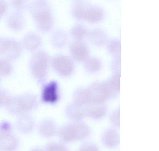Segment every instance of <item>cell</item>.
I'll use <instances>...</instances> for the list:
<instances>
[{
    "label": "cell",
    "instance_id": "2",
    "mask_svg": "<svg viewBox=\"0 0 159 151\" xmlns=\"http://www.w3.org/2000/svg\"><path fill=\"white\" fill-rule=\"evenodd\" d=\"M50 60L48 54L43 50L35 51L31 56L29 63V70L39 83L42 84L45 81Z\"/></svg>",
    "mask_w": 159,
    "mask_h": 151
},
{
    "label": "cell",
    "instance_id": "13",
    "mask_svg": "<svg viewBox=\"0 0 159 151\" xmlns=\"http://www.w3.org/2000/svg\"><path fill=\"white\" fill-rule=\"evenodd\" d=\"M38 130L40 134L46 138H50L54 136L58 131L55 123L49 119H44L40 122Z\"/></svg>",
    "mask_w": 159,
    "mask_h": 151
},
{
    "label": "cell",
    "instance_id": "25",
    "mask_svg": "<svg viewBox=\"0 0 159 151\" xmlns=\"http://www.w3.org/2000/svg\"><path fill=\"white\" fill-rule=\"evenodd\" d=\"M24 0H13V3L14 5L18 8L22 7V4H24Z\"/></svg>",
    "mask_w": 159,
    "mask_h": 151
},
{
    "label": "cell",
    "instance_id": "16",
    "mask_svg": "<svg viewBox=\"0 0 159 151\" xmlns=\"http://www.w3.org/2000/svg\"><path fill=\"white\" fill-rule=\"evenodd\" d=\"M65 113L69 118L74 121H79L86 116L84 107L79 106L74 102L67 105Z\"/></svg>",
    "mask_w": 159,
    "mask_h": 151
},
{
    "label": "cell",
    "instance_id": "9",
    "mask_svg": "<svg viewBox=\"0 0 159 151\" xmlns=\"http://www.w3.org/2000/svg\"><path fill=\"white\" fill-rule=\"evenodd\" d=\"M16 124L18 130L24 134L32 132L35 126L34 118L28 113H22L19 115Z\"/></svg>",
    "mask_w": 159,
    "mask_h": 151
},
{
    "label": "cell",
    "instance_id": "18",
    "mask_svg": "<svg viewBox=\"0 0 159 151\" xmlns=\"http://www.w3.org/2000/svg\"><path fill=\"white\" fill-rule=\"evenodd\" d=\"M10 60L2 57L0 59V75L6 77L11 75L13 72V66Z\"/></svg>",
    "mask_w": 159,
    "mask_h": 151
},
{
    "label": "cell",
    "instance_id": "4",
    "mask_svg": "<svg viewBox=\"0 0 159 151\" xmlns=\"http://www.w3.org/2000/svg\"><path fill=\"white\" fill-rule=\"evenodd\" d=\"M23 47L21 43L12 38L0 39V53L3 57L10 60L18 59L21 55Z\"/></svg>",
    "mask_w": 159,
    "mask_h": 151
},
{
    "label": "cell",
    "instance_id": "17",
    "mask_svg": "<svg viewBox=\"0 0 159 151\" xmlns=\"http://www.w3.org/2000/svg\"><path fill=\"white\" fill-rule=\"evenodd\" d=\"M74 103L77 105L85 107L90 103L88 88H82L77 90L73 96Z\"/></svg>",
    "mask_w": 159,
    "mask_h": 151
},
{
    "label": "cell",
    "instance_id": "1",
    "mask_svg": "<svg viewBox=\"0 0 159 151\" xmlns=\"http://www.w3.org/2000/svg\"><path fill=\"white\" fill-rule=\"evenodd\" d=\"M37 101L35 96L31 93L11 96L4 107L11 114L19 115L34 109L37 106Z\"/></svg>",
    "mask_w": 159,
    "mask_h": 151
},
{
    "label": "cell",
    "instance_id": "5",
    "mask_svg": "<svg viewBox=\"0 0 159 151\" xmlns=\"http://www.w3.org/2000/svg\"><path fill=\"white\" fill-rule=\"evenodd\" d=\"M52 67L59 75L64 77L69 75L72 72L74 64L72 60L66 55H58L51 60Z\"/></svg>",
    "mask_w": 159,
    "mask_h": 151
},
{
    "label": "cell",
    "instance_id": "15",
    "mask_svg": "<svg viewBox=\"0 0 159 151\" xmlns=\"http://www.w3.org/2000/svg\"><path fill=\"white\" fill-rule=\"evenodd\" d=\"M119 135L117 131L113 128L106 130L102 136L103 144L106 147H113L117 146L119 142Z\"/></svg>",
    "mask_w": 159,
    "mask_h": 151
},
{
    "label": "cell",
    "instance_id": "11",
    "mask_svg": "<svg viewBox=\"0 0 159 151\" xmlns=\"http://www.w3.org/2000/svg\"><path fill=\"white\" fill-rule=\"evenodd\" d=\"M86 115L95 119H100L106 114L107 109L104 103H91L84 107Z\"/></svg>",
    "mask_w": 159,
    "mask_h": 151
},
{
    "label": "cell",
    "instance_id": "24",
    "mask_svg": "<svg viewBox=\"0 0 159 151\" xmlns=\"http://www.w3.org/2000/svg\"><path fill=\"white\" fill-rule=\"evenodd\" d=\"M11 96L6 90L2 89L0 91L1 105L4 107Z\"/></svg>",
    "mask_w": 159,
    "mask_h": 151
},
{
    "label": "cell",
    "instance_id": "6",
    "mask_svg": "<svg viewBox=\"0 0 159 151\" xmlns=\"http://www.w3.org/2000/svg\"><path fill=\"white\" fill-rule=\"evenodd\" d=\"M60 96L59 85L56 81H51L43 86L41 93V100L42 102L55 104L59 101Z\"/></svg>",
    "mask_w": 159,
    "mask_h": 151
},
{
    "label": "cell",
    "instance_id": "22",
    "mask_svg": "<svg viewBox=\"0 0 159 151\" xmlns=\"http://www.w3.org/2000/svg\"><path fill=\"white\" fill-rule=\"evenodd\" d=\"M45 149L47 150L62 151L66 150L67 148L62 143L57 142H51L46 145Z\"/></svg>",
    "mask_w": 159,
    "mask_h": 151
},
{
    "label": "cell",
    "instance_id": "12",
    "mask_svg": "<svg viewBox=\"0 0 159 151\" xmlns=\"http://www.w3.org/2000/svg\"><path fill=\"white\" fill-rule=\"evenodd\" d=\"M41 37L35 33H30L26 34L23 37L21 44L23 47L27 50L36 51L42 44Z\"/></svg>",
    "mask_w": 159,
    "mask_h": 151
},
{
    "label": "cell",
    "instance_id": "7",
    "mask_svg": "<svg viewBox=\"0 0 159 151\" xmlns=\"http://www.w3.org/2000/svg\"><path fill=\"white\" fill-rule=\"evenodd\" d=\"M34 14L37 27L40 31L46 32L51 29L52 21L48 11L43 9H37Z\"/></svg>",
    "mask_w": 159,
    "mask_h": 151
},
{
    "label": "cell",
    "instance_id": "10",
    "mask_svg": "<svg viewBox=\"0 0 159 151\" xmlns=\"http://www.w3.org/2000/svg\"><path fill=\"white\" fill-rule=\"evenodd\" d=\"M83 20L91 23L101 21L104 17L103 10L100 7L92 5L84 6L82 11Z\"/></svg>",
    "mask_w": 159,
    "mask_h": 151
},
{
    "label": "cell",
    "instance_id": "23",
    "mask_svg": "<svg viewBox=\"0 0 159 151\" xmlns=\"http://www.w3.org/2000/svg\"><path fill=\"white\" fill-rule=\"evenodd\" d=\"M120 109L118 108L111 114L110 116L111 123L114 126L119 127L120 126Z\"/></svg>",
    "mask_w": 159,
    "mask_h": 151
},
{
    "label": "cell",
    "instance_id": "19",
    "mask_svg": "<svg viewBox=\"0 0 159 151\" xmlns=\"http://www.w3.org/2000/svg\"><path fill=\"white\" fill-rule=\"evenodd\" d=\"M66 36L62 32L57 31L53 34L51 41L55 47H60L63 46L66 42Z\"/></svg>",
    "mask_w": 159,
    "mask_h": 151
},
{
    "label": "cell",
    "instance_id": "20",
    "mask_svg": "<svg viewBox=\"0 0 159 151\" xmlns=\"http://www.w3.org/2000/svg\"><path fill=\"white\" fill-rule=\"evenodd\" d=\"M71 33L76 40H81L86 35L87 31L84 27L77 26L72 29Z\"/></svg>",
    "mask_w": 159,
    "mask_h": 151
},
{
    "label": "cell",
    "instance_id": "21",
    "mask_svg": "<svg viewBox=\"0 0 159 151\" xmlns=\"http://www.w3.org/2000/svg\"><path fill=\"white\" fill-rule=\"evenodd\" d=\"M85 62L86 68L90 71H96L100 67V62L96 58L89 57Z\"/></svg>",
    "mask_w": 159,
    "mask_h": 151
},
{
    "label": "cell",
    "instance_id": "14",
    "mask_svg": "<svg viewBox=\"0 0 159 151\" xmlns=\"http://www.w3.org/2000/svg\"><path fill=\"white\" fill-rule=\"evenodd\" d=\"M1 134V148L4 150H12L16 148L19 144L17 137L12 132Z\"/></svg>",
    "mask_w": 159,
    "mask_h": 151
},
{
    "label": "cell",
    "instance_id": "8",
    "mask_svg": "<svg viewBox=\"0 0 159 151\" xmlns=\"http://www.w3.org/2000/svg\"><path fill=\"white\" fill-rule=\"evenodd\" d=\"M70 52L73 58L79 62H85L89 57L88 49L82 40L73 42L70 46Z\"/></svg>",
    "mask_w": 159,
    "mask_h": 151
},
{
    "label": "cell",
    "instance_id": "3",
    "mask_svg": "<svg viewBox=\"0 0 159 151\" xmlns=\"http://www.w3.org/2000/svg\"><path fill=\"white\" fill-rule=\"evenodd\" d=\"M57 134L63 142H70L81 140L89 135L90 130L88 126L79 121L66 124L57 131Z\"/></svg>",
    "mask_w": 159,
    "mask_h": 151
}]
</instances>
